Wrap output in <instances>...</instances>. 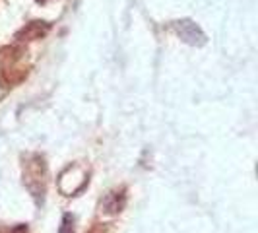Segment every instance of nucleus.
<instances>
[{
  "label": "nucleus",
  "instance_id": "nucleus-3",
  "mask_svg": "<svg viewBox=\"0 0 258 233\" xmlns=\"http://www.w3.org/2000/svg\"><path fill=\"white\" fill-rule=\"evenodd\" d=\"M58 233H74V220L70 214H66L62 218V225H60V231Z\"/></svg>",
  "mask_w": 258,
  "mask_h": 233
},
{
  "label": "nucleus",
  "instance_id": "nucleus-2",
  "mask_svg": "<svg viewBox=\"0 0 258 233\" xmlns=\"http://www.w3.org/2000/svg\"><path fill=\"white\" fill-rule=\"evenodd\" d=\"M105 212H109V214H116V212H120L122 206H124V200H120L118 202V193H113L107 196V200H105Z\"/></svg>",
  "mask_w": 258,
  "mask_h": 233
},
{
  "label": "nucleus",
  "instance_id": "nucleus-1",
  "mask_svg": "<svg viewBox=\"0 0 258 233\" xmlns=\"http://www.w3.org/2000/svg\"><path fill=\"white\" fill-rule=\"evenodd\" d=\"M173 27H175L177 35H179L184 43L192 45V47H202V45L206 43L204 31L196 26L192 20H179V22L173 24Z\"/></svg>",
  "mask_w": 258,
  "mask_h": 233
}]
</instances>
